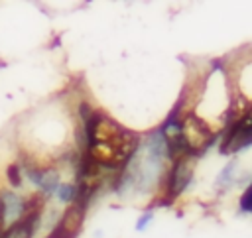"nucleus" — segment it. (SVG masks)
Listing matches in <instances>:
<instances>
[{
  "label": "nucleus",
  "instance_id": "obj_10",
  "mask_svg": "<svg viewBox=\"0 0 252 238\" xmlns=\"http://www.w3.org/2000/svg\"><path fill=\"white\" fill-rule=\"evenodd\" d=\"M55 193H57L59 201H63V203H69V201L77 199V187H75V183H59L57 189H55Z\"/></svg>",
  "mask_w": 252,
  "mask_h": 238
},
{
  "label": "nucleus",
  "instance_id": "obj_6",
  "mask_svg": "<svg viewBox=\"0 0 252 238\" xmlns=\"http://www.w3.org/2000/svg\"><path fill=\"white\" fill-rule=\"evenodd\" d=\"M26 175L30 177V181H33L43 195H51L55 193L57 185H59V173L53 167H35V165H26Z\"/></svg>",
  "mask_w": 252,
  "mask_h": 238
},
{
  "label": "nucleus",
  "instance_id": "obj_13",
  "mask_svg": "<svg viewBox=\"0 0 252 238\" xmlns=\"http://www.w3.org/2000/svg\"><path fill=\"white\" fill-rule=\"evenodd\" d=\"M152 218H154V212L146 210V212L136 220V230H140V232H142V230H146V226L150 224V220H152Z\"/></svg>",
  "mask_w": 252,
  "mask_h": 238
},
{
  "label": "nucleus",
  "instance_id": "obj_3",
  "mask_svg": "<svg viewBox=\"0 0 252 238\" xmlns=\"http://www.w3.org/2000/svg\"><path fill=\"white\" fill-rule=\"evenodd\" d=\"M252 144V118H250V110L244 112L238 120H234L224 134L222 146H220V153H228V151H240L244 148H248Z\"/></svg>",
  "mask_w": 252,
  "mask_h": 238
},
{
  "label": "nucleus",
  "instance_id": "obj_12",
  "mask_svg": "<svg viewBox=\"0 0 252 238\" xmlns=\"http://www.w3.org/2000/svg\"><path fill=\"white\" fill-rule=\"evenodd\" d=\"M8 179H10V183H12L14 187H20V185H22V173H20V165L12 163V165L8 167Z\"/></svg>",
  "mask_w": 252,
  "mask_h": 238
},
{
  "label": "nucleus",
  "instance_id": "obj_8",
  "mask_svg": "<svg viewBox=\"0 0 252 238\" xmlns=\"http://www.w3.org/2000/svg\"><path fill=\"white\" fill-rule=\"evenodd\" d=\"M0 203H2V208H4V222L14 220L16 216L22 218V214H24V199L22 197L12 195V193H4L0 197Z\"/></svg>",
  "mask_w": 252,
  "mask_h": 238
},
{
  "label": "nucleus",
  "instance_id": "obj_11",
  "mask_svg": "<svg viewBox=\"0 0 252 238\" xmlns=\"http://www.w3.org/2000/svg\"><path fill=\"white\" fill-rule=\"evenodd\" d=\"M250 208H252V187H246L240 197V210L246 214V212H250Z\"/></svg>",
  "mask_w": 252,
  "mask_h": 238
},
{
  "label": "nucleus",
  "instance_id": "obj_2",
  "mask_svg": "<svg viewBox=\"0 0 252 238\" xmlns=\"http://www.w3.org/2000/svg\"><path fill=\"white\" fill-rule=\"evenodd\" d=\"M181 126V136L185 140V146L189 149L191 155L207 149L211 146V142L215 140V134L211 132V128L197 116H185V120L179 124Z\"/></svg>",
  "mask_w": 252,
  "mask_h": 238
},
{
  "label": "nucleus",
  "instance_id": "obj_5",
  "mask_svg": "<svg viewBox=\"0 0 252 238\" xmlns=\"http://www.w3.org/2000/svg\"><path fill=\"white\" fill-rule=\"evenodd\" d=\"M193 177V155H181L173 161L169 181H167V199H175Z\"/></svg>",
  "mask_w": 252,
  "mask_h": 238
},
{
  "label": "nucleus",
  "instance_id": "obj_7",
  "mask_svg": "<svg viewBox=\"0 0 252 238\" xmlns=\"http://www.w3.org/2000/svg\"><path fill=\"white\" fill-rule=\"evenodd\" d=\"M39 226V212H28L20 220L12 222L0 238H32Z\"/></svg>",
  "mask_w": 252,
  "mask_h": 238
},
{
  "label": "nucleus",
  "instance_id": "obj_1",
  "mask_svg": "<svg viewBox=\"0 0 252 238\" xmlns=\"http://www.w3.org/2000/svg\"><path fill=\"white\" fill-rule=\"evenodd\" d=\"M85 153L102 169H120L126 167L130 157L138 149V136L116 120L91 114L85 122Z\"/></svg>",
  "mask_w": 252,
  "mask_h": 238
},
{
  "label": "nucleus",
  "instance_id": "obj_9",
  "mask_svg": "<svg viewBox=\"0 0 252 238\" xmlns=\"http://www.w3.org/2000/svg\"><path fill=\"white\" fill-rule=\"evenodd\" d=\"M236 167H238L236 159H230V161L224 165V169L217 175V187H219V189H226V187L234 181V171H236Z\"/></svg>",
  "mask_w": 252,
  "mask_h": 238
},
{
  "label": "nucleus",
  "instance_id": "obj_14",
  "mask_svg": "<svg viewBox=\"0 0 252 238\" xmlns=\"http://www.w3.org/2000/svg\"><path fill=\"white\" fill-rule=\"evenodd\" d=\"M4 226V208H2V203H0V230Z\"/></svg>",
  "mask_w": 252,
  "mask_h": 238
},
{
  "label": "nucleus",
  "instance_id": "obj_4",
  "mask_svg": "<svg viewBox=\"0 0 252 238\" xmlns=\"http://www.w3.org/2000/svg\"><path fill=\"white\" fill-rule=\"evenodd\" d=\"M83 220H85V207L73 203L65 208V212L61 214L59 222L55 224V228L47 238H77L83 230Z\"/></svg>",
  "mask_w": 252,
  "mask_h": 238
}]
</instances>
